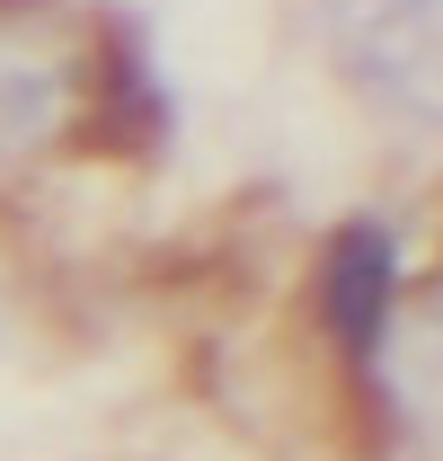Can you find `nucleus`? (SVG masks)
<instances>
[{
	"label": "nucleus",
	"mask_w": 443,
	"mask_h": 461,
	"mask_svg": "<svg viewBox=\"0 0 443 461\" xmlns=\"http://www.w3.org/2000/svg\"><path fill=\"white\" fill-rule=\"evenodd\" d=\"M320 311L346 355H382L390 338V230L373 222H346L320 258Z\"/></svg>",
	"instance_id": "obj_1"
},
{
	"label": "nucleus",
	"mask_w": 443,
	"mask_h": 461,
	"mask_svg": "<svg viewBox=\"0 0 443 461\" xmlns=\"http://www.w3.org/2000/svg\"><path fill=\"white\" fill-rule=\"evenodd\" d=\"M408 355H417V417L443 426V302H435V329L408 346Z\"/></svg>",
	"instance_id": "obj_2"
}]
</instances>
